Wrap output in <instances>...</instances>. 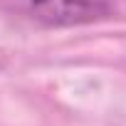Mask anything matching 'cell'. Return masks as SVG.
<instances>
[{
    "mask_svg": "<svg viewBox=\"0 0 126 126\" xmlns=\"http://www.w3.org/2000/svg\"><path fill=\"white\" fill-rule=\"evenodd\" d=\"M5 8L20 17L40 25H87L109 15L106 0H0Z\"/></svg>",
    "mask_w": 126,
    "mask_h": 126,
    "instance_id": "6da1fadb",
    "label": "cell"
}]
</instances>
